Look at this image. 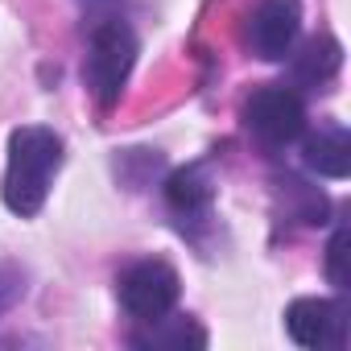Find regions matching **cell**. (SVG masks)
<instances>
[{
	"mask_svg": "<svg viewBox=\"0 0 351 351\" xmlns=\"http://www.w3.org/2000/svg\"><path fill=\"white\" fill-rule=\"evenodd\" d=\"M306 169H314L318 178H347L351 173V136L343 124H322L318 132L306 136L302 149Z\"/></svg>",
	"mask_w": 351,
	"mask_h": 351,
	"instance_id": "obj_8",
	"label": "cell"
},
{
	"mask_svg": "<svg viewBox=\"0 0 351 351\" xmlns=\"http://www.w3.org/2000/svg\"><path fill=\"white\" fill-rule=\"evenodd\" d=\"M339 62H343V46H339L335 38H310V42L302 46V54H293V83H302V87H322V83L335 79Z\"/></svg>",
	"mask_w": 351,
	"mask_h": 351,
	"instance_id": "obj_10",
	"label": "cell"
},
{
	"mask_svg": "<svg viewBox=\"0 0 351 351\" xmlns=\"http://www.w3.org/2000/svg\"><path fill=\"white\" fill-rule=\"evenodd\" d=\"M211 199H215V186L207 178V165H186V169H173L165 178V203L182 223L203 219L211 211Z\"/></svg>",
	"mask_w": 351,
	"mask_h": 351,
	"instance_id": "obj_7",
	"label": "cell"
},
{
	"mask_svg": "<svg viewBox=\"0 0 351 351\" xmlns=\"http://www.w3.org/2000/svg\"><path fill=\"white\" fill-rule=\"evenodd\" d=\"M302 29V0H261L248 17V46L265 62H281Z\"/></svg>",
	"mask_w": 351,
	"mask_h": 351,
	"instance_id": "obj_6",
	"label": "cell"
},
{
	"mask_svg": "<svg viewBox=\"0 0 351 351\" xmlns=\"http://www.w3.org/2000/svg\"><path fill=\"white\" fill-rule=\"evenodd\" d=\"M326 277H330V285H335L339 293L351 285V273H347V228H343V223L335 228V236H330V244H326Z\"/></svg>",
	"mask_w": 351,
	"mask_h": 351,
	"instance_id": "obj_12",
	"label": "cell"
},
{
	"mask_svg": "<svg viewBox=\"0 0 351 351\" xmlns=\"http://www.w3.org/2000/svg\"><path fill=\"white\" fill-rule=\"evenodd\" d=\"M120 306L136 322H153L178 306V273L165 261H136L120 277Z\"/></svg>",
	"mask_w": 351,
	"mask_h": 351,
	"instance_id": "obj_5",
	"label": "cell"
},
{
	"mask_svg": "<svg viewBox=\"0 0 351 351\" xmlns=\"http://www.w3.org/2000/svg\"><path fill=\"white\" fill-rule=\"evenodd\" d=\"M62 169V136L42 124H25L9 136L5 165V207L21 219H34L46 207L50 182Z\"/></svg>",
	"mask_w": 351,
	"mask_h": 351,
	"instance_id": "obj_1",
	"label": "cell"
},
{
	"mask_svg": "<svg viewBox=\"0 0 351 351\" xmlns=\"http://www.w3.org/2000/svg\"><path fill=\"white\" fill-rule=\"evenodd\" d=\"M281 195H285V211H289V219H298V223H326V195L318 191V186H306L302 178H285L281 182Z\"/></svg>",
	"mask_w": 351,
	"mask_h": 351,
	"instance_id": "obj_11",
	"label": "cell"
},
{
	"mask_svg": "<svg viewBox=\"0 0 351 351\" xmlns=\"http://www.w3.org/2000/svg\"><path fill=\"white\" fill-rule=\"evenodd\" d=\"M25 298V273L17 265H0V314Z\"/></svg>",
	"mask_w": 351,
	"mask_h": 351,
	"instance_id": "obj_13",
	"label": "cell"
},
{
	"mask_svg": "<svg viewBox=\"0 0 351 351\" xmlns=\"http://www.w3.org/2000/svg\"><path fill=\"white\" fill-rule=\"evenodd\" d=\"M347 314L351 310H347L343 298H298L285 310V326H289V339L298 347H310V351H343L347 347V330H351V318Z\"/></svg>",
	"mask_w": 351,
	"mask_h": 351,
	"instance_id": "obj_4",
	"label": "cell"
},
{
	"mask_svg": "<svg viewBox=\"0 0 351 351\" xmlns=\"http://www.w3.org/2000/svg\"><path fill=\"white\" fill-rule=\"evenodd\" d=\"M244 124L265 149H285L306 132V104L289 87H261L244 104Z\"/></svg>",
	"mask_w": 351,
	"mask_h": 351,
	"instance_id": "obj_3",
	"label": "cell"
},
{
	"mask_svg": "<svg viewBox=\"0 0 351 351\" xmlns=\"http://www.w3.org/2000/svg\"><path fill=\"white\" fill-rule=\"evenodd\" d=\"M132 62H136V34L120 17L99 21L91 29L87 58H83V83L99 108H112L120 99V91L132 75Z\"/></svg>",
	"mask_w": 351,
	"mask_h": 351,
	"instance_id": "obj_2",
	"label": "cell"
},
{
	"mask_svg": "<svg viewBox=\"0 0 351 351\" xmlns=\"http://www.w3.org/2000/svg\"><path fill=\"white\" fill-rule=\"evenodd\" d=\"M132 347H153V351H161V347H173V351L207 347V330L199 322H191V318H165L161 314V318L145 322V330L132 335Z\"/></svg>",
	"mask_w": 351,
	"mask_h": 351,
	"instance_id": "obj_9",
	"label": "cell"
}]
</instances>
